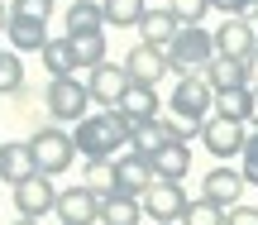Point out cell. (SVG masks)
Segmentation results:
<instances>
[{
	"label": "cell",
	"mask_w": 258,
	"mask_h": 225,
	"mask_svg": "<svg viewBox=\"0 0 258 225\" xmlns=\"http://www.w3.org/2000/svg\"><path fill=\"white\" fill-rule=\"evenodd\" d=\"M129 134L134 130H129V120L120 110H96L82 125H72V144L86 163H110L120 153V144H129Z\"/></svg>",
	"instance_id": "6da1fadb"
},
{
	"label": "cell",
	"mask_w": 258,
	"mask_h": 225,
	"mask_svg": "<svg viewBox=\"0 0 258 225\" xmlns=\"http://www.w3.org/2000/svg\"><path fill=\"white\" fill-rule=\"evenodd\" d=\"M167 63H172L177 82L182 77H206V67L215 63V34L201 24H182L177 38L167 43Z\"/></svg>",
	"instance_id": "7a4b0ae2"
},
{
	"label": "cell",
	"mask_w": 258,
	"mask_h": 225,
	"mask_svg": "<svg viewBox=\"0 0 258 225\" xmlns=\"http://www.w3.org/2000/svg\"><path fill=\"white\" fill-rule=\"evenodd\" d=\"M167 110H172V120L196 125V130H201V125L215 115V91H211V82H206V77H182V82L172 86Z\"/></svg>",
	"instance_id": "3957f363"
},
{
	"label": "cell",
	"mask_w": 258,
	"mask_h": 225,
	"mask_svg": "<svg viewBox=\"0 0 258 225\" xmlns=\"http://www.w3.org/2000/svg\"><path fill=\"white\" fill-rule=\"evenodd\" d=\"M43 110L53 115L57 125H82L86 115H91V91H86V82H77V77L48 82V91H43Z\"/></svg>",
	"instance_id": "277c9868"
},
{
	"label": "cell",
	"mask_w": 258,
	"mask_h": 225,
	"mask_svg": "<svg viewBox=\"0 0 258 225\" xmlns=\"http://www.w3.org/2000/svg\"><path fill=\"white\" fill-rule=\"evenodd\" d=\"M29 144H34V158H38V173H43V178H57V173H67V168H72V158H77L72 134L57 130V125H43V130H38Z\"/></svg>",
	"instance_id": "5b68a950"
},
{
	"label": "cell",
	"mask_w": 258,
	"mask_h": 225,
	"mask_svg": "<svg viewBox=\"0 0 258 225\" xmlns=\"http://www.w3.org/2000/svg\"><path fill=\"white\" fill-rule=\"evenodd\" d=\"M124 72H129V82H139V86H158L167 72H172V63H167V48L134 43V48L124 53Z\"/></svg>",
	"instance_id": "8992f818"
},
{
	"label": "cell",
	"mask_w": 258,
	"mask_h": 225,
	"mask_svg": "<svg viewBox=\"0 0 258 225\" xmlns=\"http://www.w3.org/2000/svg\"><path fill=\"white\" fill-rule=\"evenodd\" d=\"M139 206H144V216L153 225H177L186 211V192H182V182H153Z\"/></svg>",
	"instance_id": "52a82bcc"
},
{
	"label": "cell",
	"mask_w": 258,
	"mask_h": 225,
	"mask_svg": "<svg viewBox=\"0 0 258 225\" xmlns=\"http://www.w3.org/2000/svg\"><path fill=\"white\" fill-rule=\"evenodd\" d=\"M211 34H215V58H239V63H249L258 53V29L244 24V19H220Z\"/></svg>",
	"instance_id": "ba28073f"
},
{
	"label": "cell",
	"mask_w": 258,
	"mask_h": 225,
	"mask_svg": "<svg viewBox=\"0 0 258 225\" xmlns=\"http://www.w3.org/2000/svg\"><path fill=\"white\" fill-rule=\"evenodd\" d=\"M201 144L215 153V158H234V153H244V144H249V130H244L239 120H220V115H211V120L201 125Z\"/></svg>",
	"instance_id": "9c48e42d"
},
{
	"label": "cell",
	"mask_w": 258,
	"mask_h": 225,
	"mask_svg": "<svg viewBox=\"0 0 258 225\" xmlns=\"http://www.w3.org/2000/svg\"><path fill=\"white\" fill-rule=\"evenodd\" d=\"M15 211L24 220H43L48 211H57V187L38 173V178H29V182H19L15 187Z\"/></svg>",
	"instance_id": "30bf717a"
},
{
	"label": "cell",
	"mask_w": 258,
	"mask_h": 225,
	"mask_svg": "<svg viewBox=\"0 0 258 225\" xmlns=\"http://www.w3.org/2000/svg\"><path fill=\"white\" fill-rule=\"evenodd\" d=\"M153 182L158 178H153V168H148V158H139V153H120V158H115V192H120V197L144 201Z\"/></svg>",
	"instance_id": "8fae6325"
},
{
	"label": "cell",
	"mask_w": 258,
	"mask_h": 225,
	"mask_svg": "<svg viewBox=\"0 0 258 225\" xmlns=\"http://www.w3.org/2000/svg\"><path fill=\"white\" fill-rule=\"evenodd\" d=\"M86 91H91L96 105L115 110L120 96L129 91V72H124V67H115V63H101V67H91V77H86Z\"/></svg>",
	"instance_id": "7c38bea8"
},
{
	"label": "cell",
	"mask_w": 258,
	"mask_h": 225,
	"mask_svg": "<svg viewBox=\"0 0 258 225\" xmlns=\"http://www.w3.org/2000/svg\"><path fill=\"white\" fill-rule=\"evenodd\" d=\"M57 220L62 225H96L101 220V197L86 192L82 182L67 187V192H57Z\"/></svg>",
	"instance_id": "4fadbf2b"
},
{
	"label": "cell",
	"mask_w": 258,
	"mask_h": 225,
	"mask_svg": "<svg viewBox=\"0 0 258 225\" xmlns=\"http://www.w3.org/2000/svg\"><path fill=\"white\" fill-rule=\"evenodd\" d=\"M38 178V158H34V144L19 139V144H0V182H10V187H19V182Z\"/></svg>",
	"instance_id": "5bb4252c"
},
{
	"label": "cell",
	"mask_w": 258,
	"mask_h": 225,
	"mask_svg": "<svg viewBox=\"0 0 258 225\" xmlns=\"http://www.w3.org/2000/svg\"><path fill=\"white\" fill-rule=\"evenodd\" d=\"M244 173L239 168H211L206 173V187H201V197L211 201V206H220V211H230V206H239V197H244Z\"/></svg>",
	"instance_id": "9a60e30c"
},
{
	"label": "cell",
	"mask_w": 258,
	"mask_h": 225,
	"mask_svg": "<svg viewBox=\"0 0 258 225\" xmlns=\"http://www.w3.org/2000/svg\"><path fill=\"white\" fill-rule=\"evenodd\" d=\"M115 110L129 120V130H134V125H153V120H158V86L129 82V91L120 96V105H115Z\"/></svg>",
	"instance_id": "2e32d148"
},
{
	"label": "cell",
	"mask_w": 258,
	"mask_h": 225,
	"mask_svg": "<svg viewBox=\"0 0 258 225\" xmlns=\"http://www.w3.org/2000/svg\"><path fill=\"white\" fill-rule=\"evenodd\" d=\"M206 82H211L215 96H225V91L253 86V72H249V63H239V58H215V63L206 67Z\"/></svg>",
	"instance_id": "e0dca14e"
},
{
	"label": "cell",
	"mask_w": 258,
	"mask_h": 225,
	"mask_svg": "<svg viewBox=\"0 0 258 225\" xmlns=\"http://www.w3.org/2000/svg\"><path fill=\"white\" fill-rule=\"evenodd\" d=\"M148 168H153L158 182H182L186 173H191V144H163V149L148 158Z\"/></svg>",
	"instance_id": "ac0fdd59"
},
{
	"label": "cell",
	"mask_w": 258,
	"mask_h": 225,
	"mask_svg": "<svg viewBox=\"0 0 258 225\" xmlns=\"http://www.w3.org/2000/svg\"><path fill=\"white\" fill-rule=\"evenodd\" d=\"M67 38H82V34H105V15H101V0H72L62 15Z\"/></svg>",
	"instance_id": "d6986e66"
},
{
	"label": "cell",
	"mask_w": 258,
	"mask_h": 225,
	"mask_svg": "<svg viewBox=\"0 0 258 225\" xmlns=\"http://www.w3.org/2000/svg\"><path fill=\"white\" fill-rule=\"evenodd\" d=\"M177 29H182V19L172 15V10H144V19H139V43H153V48H167L177 38Z\"/></svg>",
	"instance_id": "ffe728a7"
},
{
	"label": "cell",
	"mask_w": 258,
	"mask_h": 225,
	"mask_svg": "<svg viewBox=\"0 0 258 225\" xmlns=\"http://www.w3.org/2000/svg\"><path fill=\"white\" fill-rule=\"evenodd\" d=\"M5 38L15 43V53H43V48H48L43 19H24V15H10V24H5Z\"/></svg>",
	"instance_id": "44dd1931"
},
{
	"label": "cell",
	"mask_w": 258,
	"mask_h": 225,
	"mask_svg": "<svg viewBox=\"0 0 258 225\" xmlns=\"http://www.w3.org/2000/svg\"><path fill=\"white\" fill-rule=\"evenodd\" d=\"M43 67H48V82H62V77L77 72V58H72L67 34H62V38H48V48H43Z\"/></svg>",
	"instance_id": "7402d4cb"
},
{
	"label": "cell",
	"mask_w": 258,
	"mask_h": 225,
	"mask_svg": "<svg viewBox=\"0 0 258 225\" xmlns=\"http://www.w3.org/2000/svg\"><path fill=\"white\" fill-rule=\"evenodd\" d=\"M139 216H144V206H139L134 197H105L101 201V225H139Z\"/></svg>",
	"instance_id": "603a6c76"
},
{
	"label": "cell",
	"mask_w": 258,
	"mask_h": 225,
	"mask_svg": "<svg viewBox=\"0 0 258 225\" xmlns=\"http://www.w3.org/2000/svg\"><path fill=\"white\" fill-rule=\"evenodd\" d=\"M144 0H101V15H105V24H115V29H139V19H144Z\"/></svg>",
	"instance_id": "cb8c5ba5"
},
{
	"label": "cell",
	"mask_w": 258,
	"mask_h": 225,
	"mask_svg": "<svg viewBox=\"0 0 258 225\" xmlns=\"http://www.w3.org/2000/svg\"><path fill=\"white\" fill-rule=\"evenodd\" d=\"M129 144H134L129 153H139V158H153V153L163 149V144H172V139L163 134V115H158L153 125H134V134H129Z\"/></svg>",
	"instance_id": "d4e9b609"
},
{
	"label": "cell",
	"mask_w": 258,
	"mask_h": 225,
	"mask_svg": "<svg viewBox=\"0 0 258 225\" xmlns=\"http://www.w3.org/2000/svg\"><path fill=\"white\" fill-rule=\"evenodd\" d=\"M72 43V58H77V67H101V63H110L105 58V34H82V38H67Z\"/></svg>",
	"instance_id": "484cf974"
},
{
	"label": "cell",
	"mask_w": 258,
	"mask_h": 225,
	"mask_svg": "<svg viewBox=\"0 0 258 225\" xmlns=\"http://www.w3.org/2000/svg\"><path fill=\"white\" fill-rule=\"evenodd\" d=\"M249 105H253V86L215 96V115H220V120H239V125H249Z\"/></svg>",
	"instance_id": "4316f807"
},
{
	"label": "cell",
	"mask_w": 258,
	"mask_h": 225,
	"mask_svg": "<svg viewBox=\"0 0 258 225\" xmlns=\"http://www.w3.org/2000/svg\"><path fill=\"white\" fill-rule=\"evenodd\" d=\"M86 192H96V197H115V158L110 163H86V178H82Z\"/></svg>",
	"instance_id": "83f0119b"
},
{
	"label": "cell",
	"mask_w": 258,
	"mask_h": 225,
	"mask_svg": "<svg viewBox=\"0 0 258 225\" xmlns=\"http://www.w3.org/2000/svg\"><path fill=\"white\" fill-rule=\"evenodd\" d=\"M24 91V63L19 53H5L0 58V96H19Z\"/></svg>",
	"instance_id": "f1b7e54d"
},
{
	"label": "cell",
	"mask_w": 258,
	"mask_h": 225,
	"mask_svg": "<svg viewBox=\"0 0 258 225\" xmlns=\"http://www.w3.org/2000/svg\"><path fill=\"white\" fill-rule=\"evenodd\" d=\"M177 225H225V211L220 206H211V201H186V211H182V220Z\"/></svg>",
	"instance_id": "f546056e"
},
{
	"label": "cell",
	"mask_w": 258,
	"mask_h": 225,
	"mask_svg": "<svg viewBox=\"0 0 258 225\" xmlns=\"http://www.w3.org/2000/svg\"><path fill=\"white\" fill-rule=\"evenodd\" d=\"M167 10H172L182 24H201V19H206V10H211V0H172Z\"/></svg>",
	"instance_id": "4dcf8cb0"
},
{
	"label": "cell",
	"mask_w": 258,
	"mask_h": 225,
	"mask_svg": "<svg viewBox=\"0 0 258 225\" xmlns=\"http://www.w3.org/2000/svg\"><path fill=\"white\" fill-rule=\"evenodd\" d=\"M53 5H57V0H15V5H10V15H24V19H43V24H48Z\"/></svg>",
	"instance_id": "1f68e13d"
},
{
	"label": "cell",
	"mask_w": 258,
	"mask_h": 225,
	"mask_svg": "<svg viewBox=\"0 0 258 225\" xmlns=\"http://www.w3.org/2000/svg\"><path fill=\"white\" fill-rule=\"evenodd\" d=\"M239 173H244V182H258V130L249 134V144L239 153Z\"/></svg>",
	"instance_id": "d6a6232c"
},
{
	"label": "cell",
	"mask_w": 258,
	"mask_h": 225,
	"mask_svg": "<svg viewBox=\"0 0 258 225\" xmlns=\"http://www.w3.org/2000/svg\"><path fill=\"white\" fill-rule=\"evenodd\" d=\"M225 225H258V206H244V201L230 206L225 211Z\"/></svg>",
	"instance_id": "836d02e7"
},
{
	"label": "cell",
	"mask_w": 258,
	"mask_h": 225,
	"mask_svg": "<svg viewBox=\"0 0 258 225\" xmlns=\"http://www.w3.org/2000/svg\"><path fill=\"white\" fill-rule=\"evenodd\" d=\"M211 10H220L225 19H239V10H244V0H211Z\"/></svg>",
	"instance_id": "e575fe53"
},
{
	"label": "cell",
	"mask_w": 258,
	"mask_h": 225,
	"mask_svg": "<svg viewBox=\"0 0 258 225\" xmlns=\"http://www.w3.org/2000/svg\"><path fill=\"white\" fill-rule=\"evenodd\" d=\"M239 19H244V24H258V0H244V10H239Z\"/></svg>",
	"instance_id": "d590c367"
},
{
	"label": "cell",
	"mask_w": 258,
	"mask_h": 225,
	"mask_svg": "<svg viewBox=\"0 0 258 225\" xmlns=\"http://www.w3.org/2000/svg\"><path fill=\"white\" fill-rule=\"evenodd\" d=\"M249 125L258 130V86H253V105H249Z\"/></svg>",
	"instance_id": "8d00e7d4"
},
{
	"label": "cell",
	"mask_w": 258,
	"mask_h": 225,
	"mask_svg": "<svg viewBox=\"0 0 258 225\" xmlns=\"http://www.w3.org/2000/svg\"><path fill=\"white\" fill-rule=\"evenodd\" d=\"M5 24H10V10H5V5H0V34H5Z\"/></svg>",
	"instance_id": "74e56055"
},
{
	"label": "cell",
	"mask_w": 258,
	"mask_h": 225,
	"mask_svg": "<svg viewBox=\"0 0 258 225\" xmlns=\"http://www.w3.org/2000/svg\"><path fill=\"white\" fill-rule=\"evenodd\" d=\"M10 225H38V220H24V216H19V220H10Z\"/></svg>",
	"instance_id": "f35d334b"
},
{
	"label": "cell",
	"mask_w": 258,
	"mask_h": 225,
	"mask_svg": "<svg viewBox=\"0 0 258 225\" xmlns=\"http://www.w3.org/2000/svg\"><path fill=\"white\" fill-rule=\"evenodd\" d=\"M0 58H5V53H0Z\"/></svg>",
	"instance_id": "ab89813d"
}]
</instances>
